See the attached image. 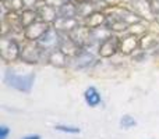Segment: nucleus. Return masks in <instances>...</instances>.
<instances>
[{
  "instance_id": "obj_20",
  "label": "nucleus",
  "mask_w": 159,
  "mask_h": 139,
  "mask_svg": "<svg viewBox=\"0 0 159 139\" xmlns=\"http://www.w3.org/2000/svg\"><path fill=\"white\" fill-rule=\"evenodd\" d=\"M22 139H41L39 135H27V137H24Z\"/></svg>"
},
{
  "instance_id": "obj_7",
  "label": "nucleus",
  "mask_w": 159,
  "mask_h": 139,
  "mask_svg": "<svg viewBox=\"0 0 159 139\" xmlns=\"http://www.w3.org/2000/svg\"><path fill=\"white\" fill-rule=\"evenodd\" d=\"M38 15L39 18L42 20V21H46V22H50V21H56V18H57V11H56V7L52 4H49V3H46V4L41 6V7L38 8Z\"/></svg>"
},
{
  "instance_id": "obj_18",
  "label": "nucleus",
  "mask_w": 159,
  "mask_h": 139,
  "mask_svg": "<svg viewBox=\"0 0 159 139\" xmlns=\"http://www.w3.org/2000/svg\"><path fill=\"white\" fill-rule=\"evenodd\" d=\"M8 134H10V129L7 125H2L0 127V139H7Z\"/></svg>"
},
{
  "instance_id": "obj_15",
  "label": "nucleus",
  "mask_w": 159,
  "mask_h": 139,
  "mask_svg": "<svg viewBox=\"0 0 159 139\" xmlns=\"http://www.w3.org/2000/svg\"><path fill=\"white\" fill-rule=\"evenodd\" d=\"M56 131L60 132H66V134H80V128L74 125H64V124H59V125H55Z\"/></svg>"
},
{
  "instance_id": "obj_13",
  "label": "nucleus",
  "mask_w": 159,
  "mask_h": 139,
  "mask_svg": "<svg viewBox=\"0 0 159 139\" xmlns=\"http://www.w3.org/2000/svg\"><path fill=\"white\" fill-rule=\"evenodd\" d=\"M77 61H78V67H85V66H88V64L92 63L93 57H92V54H91V53L82 50V52L77 53Z\"/></svg>"
},
{
  "instance_id": "obj_4",
  "label": "nucleus",
  "mask_w": 159,
  "mask_h": 139,
  "mask_svg": "<svg viewBox=\"0 0 159 139\" xmlns=\"http://www.w3.org/2000/svg\"><path fill=\"white\" fill-rule=\"evenodd\" d=\"M42 50L43 49L39 45H34V42L30 41V43H27L21 49V59L27 63H38Z\"/></svg>"
},
{
  "instance_id": "obj_6",
  "label": "nucleus",
  "mask_w": 159,
  "mask_h": 139,
  "mask_svg": "<svg viewBox=\"0 0 159 139\" xmlns=\"http://www.w3.org/2000/svg\"><path fill=\"white\" fill-rule=\"evenodd\" d=\"M119 45H120V41H119L117 36L115 35L107 36L99 45V54L102 57H110L112 54L116 53V50H119Z\"/></svg>"
},
{
  "instance_id": "obj_10",
  "label": "nucleus",
  "mask_w": 159,
  "mask_h": 139,
  "mask_svg": "<svg viewBox=\"0 0 159 139\" xmlns=\"http://www.w3.org/2000/svg\"><path fill=\"white\" fill-rule=\"evenodd\" d=\"M103 22H106V17L102 13H99V11H93L89 15L85 17V24H87V27L89 28V29L101 27Z\"/></svg>"
},
{
  "instance_id": "obj_3",
  "label": "nucleus",
  "mask_w": 159,
  "mask_h": 139,
  "mask_svg": "<svg viewBox=\"0 0 159 139\" xmlns=\"http://www.w3.org/2000/svg\"><path fill=\"white\" fill-rule=\"evenodd\" d=\"M18 56H21L18 45L13 39L3 38L2 39V59L4 61H14Z\"/></svg>"
},
{
  "instance_id": "obj_5",
  "label": "nucleus",
  "mask_w": 159,
  "mask_h": 139,
  "mask_svg": "<svg viewBox=\"0 0 159 139\" xmlns=\"http://www.w3.org/2000/svg\"><path fill=\"white\" fill-rule=\"evenodd\" d=\"M59 38H60V36H59V33L56 32V28L55 29H53V28H49V29L46 31V33L38 41V45L43 50H55L56 46H57V43L61 42Z\"/></svg>"
},
{
  "instance_id": "obj_14",
  "label": "nucleus",
  "mask_w": 159,
  "mask_h": 139,
  "mask_svg": "<svg viewBox=\"0 0 159 139\" xmlns=\"http://www.w3.org/2000/svg\"><path fill=\"white\" fill-rule=\"evenodd\" d=\"M2 3H3V7L7 8L8 11H17L24 7V2L22 0H4Z\"/></svg>"
},
{
  "instance_id": "obj_11",
  "label": "nucleus",
  "mask_w": 159,
  "mask_h": 139,
  "mask_svg": "<svg viewBox=\"0 0 159 139\" xmlns=\"http://www.w3.org/2000/svg\"><path fill=\"white\" fill-rule=\"evenodd\" d=\"M38 11H34L32 8H27V10H24L21 14H20V21H21V27L27 28L30 27L31 24H34V22L36 21V18H38Z\"/></svg>"
},
{
  "instance_id": "obj_2",
  "label": "nucleus",
  "mask_w": 159,
  "mask_h": 139,
  "mask_svg": "<svg viewBox=\"0 0 159 139\" xmlns=\"http://www.w3.org/2000/svg\"><path fill=\"white\" fill-rule=\"evenodd\" d=\"M49 22L46 21H42V20H36L34 24H31L30 27H27L24 29V35H25V39L28 41H39L42 36L46 33V31L49 29Z\"/></svg>"
},
{
  "instance_id": "obj_12",
  "label": "nucleus",
  "mask_w": 159,
  "mask_h": 139,
  "mask_svg": "<svg viewBox=\"0 0 159 139\" xmlns=\"http://www.w3.org/2000/svg\"><path fill=\"white\" fill-rule=\"evenodd\" d=\"M49 61H52L55 66L57 67H64L67 64V54L60 49H55L50 52Z\"/></svg>"
},
{
  "instance_id": "obj_8",
  "label": "nucleus",
  "mask_w": 159,
  "mask_h": 139,
  "mask_svg": "<svg viewBox=\"0 0 159 139\" xmlns=\"http://www.w3.org/2000/svg\"><path fill=\"white\" fill-rule=\"evenodd\" d=\"M84 99H85V103H87L89 107L99 106V104H101V102H102L101 93L98 92V89H96L95 86H89V88H87V89H85Z\"/></svg>"
},
{
  "instance_id": "obj_17",
  "label": "nucleus",
  "mask_w": 159,
  "mask_h": 139,
  "mask_svg": "<svg viewBox=\"0 0 159 139\" xmlns=\"http://www.w3.org/2000/svg\"><path fill=\"white\" fill-rule=\"evenodd\" d=\"M69 2L70 0H46V3L55 6V7H61L63 4H66V3H69Z\"/></svg>"
},
{
  "instance_id": "obj_1",
  "label": "nucleus",
  "mask_w": 159,
  "mask_h": 139,
  "mask_svg": "<svg viewBox=\"0 0 159 139\" xmlns=\"http://www.w3.org/2000/svg\"><path fill=\"white\" fill-rule=\"evenodd\" d=\"M4 84L7 86L17 89L20 92H31L34 86V81H35V74L28 72V74H18L14 70H7L4 72Z\"/></svg>"
},
{
  "instance_id": "obj_9",
  "label": "nucleus",
  "mask_w": 159,
  "mask_h": 139,
  "mask_svg": "<svg viewBox=\"0 0 159 139\" xmlns=\"http://www.w3.org/2000/svg\"><path fill=\"white\" fill-rule=\"evenodd\" d=\"M138 46V41L135 35H129L126 38H123L120 41V45H119V52L124 53V54H129V53L134 52L135 47Z\"/></svg>"
},
{
  "instance_id": "obj_16",
  "label": "nucleus",
  "mask_w": 159,
  "mask_h": 139,
  "mask_svg": "<svg viewBox=\"0 0 159 139\" xmlns=\"http://www.w3.org/2000/svg\"><path fill=\"white\" fill-rule=\"evenodd\" d=\"M135 124H137V121H135L134 118H133L131 115H129V114L123 115V117L120 118V125H121V128L129 129V128H131V127H134Z\"/></svg>"
},
{
  "instance_id": "obj_19",
  "label": "nucleus",
  "mask_w": 159,
  "mask_h": 139,
  "mask_svg": "<svg viewBox=\"0 0 159 139\" xmlns=\"http://www.w3.org/2000/svg\"><path fill=\"white\" fill-rule=\"evenodd\" d=\"M22 2H24V6H25V7L31 8V7H34V6L36 4V2H38V0H22Z\"/></svg>"
}]
</instances>
